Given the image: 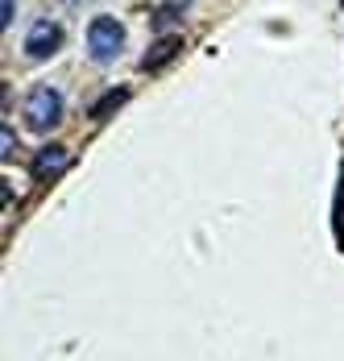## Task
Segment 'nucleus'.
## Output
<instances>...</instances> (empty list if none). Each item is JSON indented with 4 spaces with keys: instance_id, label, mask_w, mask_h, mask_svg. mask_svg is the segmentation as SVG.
Here are the masks:
<instances>
[{
    "instance_id": "1",
    "label": "nucleus",
    "mask_w": 344,
    "mask_h": 361,
    "mask_svg": "<svg viewBox=\"0 0 344 361\" xmlns=\"http://www.w3.org/2000/svg\"><path fill=\"white\" fill-rule=\"evenodd\" d=\"M63 112H67V100H63V92L50 87V83H37L34 92L25 96V125H30L34 133H50V129H59Z\"/></svg>"
},
{
    "instance_id": "2",
    "label": "nucleus",
    "mask_w": 344,
    "mask_h": 361,
    "mask_svg": "<svg viewBox=\"0 0 344 361\" xmlns=\"http://www.w3.org/2000/svg\"><path fill=\"white\" fill-rule=\"evenodd\" d=\"M121 46H125V25L116 17H108V13L92 17V25H87V54L96 63H112L121 54Z\"/></svg>"
},
{
    "instance_id": "3",
    "label": "nucleus",
    "mask_w": 344,
    "mask_h": 361,
    "mask_svg": "<svg viewBox=\"0 0 344 361\" xmlns=\"http://www.w3.org/2000/svg\"><path fill=\"white\" fill-rule=\"evenodd\" d=\"M63 25L59 21H34V30H25V59H34V63H46V59H54L59 50H63Z\"/></svg>"
},
{
    "instance_id": "4",
    "label": "nucleus",
    "mask_w": 344,
    "mask_h": 361,
    "mask_svg": "<svg viewBox=\"0 0 344 361\" xmlns=\"http://www.w3.org/2000/svg\"><path fill=\"white\" fill-rule=\"evenodd\" d=\"M63 166H67V149L63 145H42L34 154V162H30V175H34V183H50L54 175H63Z\"/></svg>"
},
{
    "instance_id": "5",
    "label": "nucleus",
    "mask_w": 344,
    "mask_h": 361,
    "mask_svg": "<svg viewBox=\"0 0 344 361\" xmlns=\"http://www.w3.org/2000/svg\"><path fill=\"white\" fill-rule=\"evenodd\" d=\"M178 50H183V37H178V34L158 37V42L145 50V59H141V71H158V67H166V63H171Z\"/></svg>"
},
{
    "instance_id": "6",
    "label": "nucleus",
    "mask_w": 344,
    "mask_h": 361,
    "mask_svg": "<svg viewBox=\"0 0 344 361\" xmlns=\"http://www.w3.org/2000/svg\"><path fill=\"white\" fill-rule=\"evenodd\" d=\"M129 96H133L129 87H108V92H104V100H96V104H92V121H108V116L121 109V104H129Z\"/></svg>"
},
{
    "instance_id": "7",
    "label": "nucleus",
    "mask_w": 344,
    "mask_h": 361,
    "mask_svg": "<svg viewBox=\"0 0 344 361\" xmlns=\"http://www.w3.org/2000/svg\"><path fill=\"white\" fill-rule=\"evenodd\" d=\"M187 4H191V0H174V4L162 8V13H154V30H166V21H174V17H183V13H187Z\"/></svg>"
},
{
    "instance_id": "8",
    "label": "nucleus",
    "mask_w": 344,
    "mask_h": 361,
    "mask_svg": "<svg viewBox=\"0 0 344 361\" xmlns=\"http://www.w3.org/2000/svg\"><path fill=\"white\" fill-rule=\"evenodd\" d=\"M13 13H17V0H4V13H0V21H4V25H13Z\"/></svg>"
},
{
    "instance_id": "9",
    "label": "nucleus",
    "mask_w": 344,
    "mask_h": 361,
    "mask_svg": "<svg viewBox=\"0 0 344 361\" xmlns=\"http://www.w3.org/2000/svg\"><path fill=\"white\" fill-rule=\"evenodd\" d=\"M13 145H17V137H13V129H4V158H13Z\"/></svg>"
}]
</instances>
